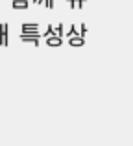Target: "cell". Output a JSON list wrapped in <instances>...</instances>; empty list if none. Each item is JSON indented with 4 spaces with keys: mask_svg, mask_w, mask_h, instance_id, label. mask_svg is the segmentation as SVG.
Returning <instances> with one entry per match:
<instances>
[{
    "mask_svg": "<svg viewBox=\"0 0 133 146\" xmlns=\"http://www.w3.org/2000/svg\"><path fill=\"white\" fill-rule=\"evenodd\" d=\"M7 43H9V26L4 22V24H0V44L7 46Z\"/></svg>",
    "mask_w": 133,
    "mask_h": 146,
    "instance_id": "cell-2",
    "label": "cell"
},
{
    "mask_svg": "<svg viewBox=\"0 0 133 146\" xmlns=\"http://www.w3.org/2000/svg\"><path fill=\"white\" fill-rule=\"evenodd\" d=\"M68 44L70 46H83L85 44V37L83 35H72V37H68Z\"/></svg>",
    "mask_w": 133,
    "mask_h": 146,
    "instance_id": "cell-5",
    "label": "cell"
},
{
    "mask_svg": "<svg viewBox=\"0 0 133 146\" xmlns=\"http://www.w3.org/2000/svg\"><path fill=\"white\" fill-rule=\"evenodd\" d=\"M44 6H46V7H50V9H52V7H54V0H44Z\"/></svg>",
    "mask_w": 133,
    "mask_h": 146,
    "instance_id": "cell-12",
    "label": "cell"
},
{
    "mask_svg": "<svg viewBox=\"0 0 133 146\" xmlns=\"http://www.w3.org/2000/svg\"><path fill=\"white\" fill-rule=\"evenodd\" d=\"M21 32L22 33H35V32H39V24L37 22H24L21 26Z\"/></svg>",
    "mask_w": 133,
    "mask_h": 146,
    "instance_id": "cell-3",
    "label": "cell"
},
{
    "mask_svg": "<svg viewBox=\"0 0 133 146\" xmlns=\"http://www.w3.org/2000/svg\"><path fill=\"white\" fill-rule=\"evenodd\" d=\"M33 2H35V4H43L44 0H33Z\"/></svg>",
    "mask_w": 133,
    "mask_h": 146,
    "instance_id": "cell-13",
    "label": "cell"
},
{
    "mask_svg": "<svg viewBox=\"0 0 133 146\" xmlns=\"http://www.w3.org/2000/svg\"><path fill=\"white\" fill-rule=\"evenodd\" d=\"M28 0H13V9H28Z\"/></svg>",
    "mask_w": 133,
    "mask_h": 146,
    "instance_id": "cell-6",
    "label": "cell"
},
{
    "mask_svg": "<svg viewBox=\"0 0 133 146\" xmlns=\"http://www.w3.org/2000/svg\"><path fill=\"white\" fill-rule=\"evenodd\" d=\"M56 28H58V30H56V35L63 37V33H65V26H63V24H59V26H56Z\"/></svg>",
    "mask_w": 133,
    "mask_h": 146,
    "instance_id": "cell-10",
    "label": "cell"
},
{
    "mask_svg": "<svg viewBox=\"0 0 133 146\" xmlns=\"http://www.w3.org/2000/svg\"><path fill=\"white\" fill-rule=\"evenodd\" d=\"M44 39H46V44H48V46H61V44H63V37L56 35V33H52V35H46Z\"/></svg>",
    "mask_w": 133,
    "mask_h": 146,
    "instance_id": "cell-4",
    "label": "cell"
},
{
    "mask_svg": "<svg viewBox=\"0 0 133 146\" xmlns=\"http://www.w3.org/2000/svg\"><path fill=\"white\" fill-rule=\"evenodd\" d=\"M63 35H65L67 39H68V37H72V35H79V30H78V26H70V28H68V32H65Z\"/></svg>",
    "mask_w": 133,
    "mask_h": 146,
    "instance_id": "cell-8",
    "label": "cell"
},
{
    "mask_svg": "<svg viewBox=\"0 0 133 146\" xmlns=\"http://www.w3.org/2000/svg\"><path fill=\"white\" fill-rule=\"evenodd\" d=\"M41 37H43V35H41L39 32H35V33H22L21 32V33H19V39H21V41H24V43H33L35 46L39 44Z\"/></svg>",
    "mask_w": 133,
    "mask_h": 146,
    "instance_id": "cell-1",
    "label": "cell"
},
{
    "mask_svg": "<svg viewBox=\"0 0 133 146\" xmlns=\"http://www.w3.org/2000/svg\"><path fill=\"white\" fill-rule=\"evenodd\" d=\"M78 30H79V35H83V37H85V33H87V26H85V24H81Z\"/></svg>",
    "mask_w": 133,
    "mask_h": 146,
    "instance_id": "cell-11",
    "label": "cell"
},
{
    "mask_svg": "<svg viewBox=\"0 0 133 146\" xmlns=\"http://www.w3.org/2000/svg\"><path fill=\"white\" fill-rule=\"evenodd\" d=\"M67 4L72 7V9H76V7H83L85 0H67Z\"/></svg>",
    "mask_w": 133,
    "mask_h": 146,
    "instance_id": "cell-7",
    "label": "cell"
},
{
    "mask_svg": "<svg viewBox=\"0 0 133 146\" xmlns=\"http://www.w3.org/2000/svg\"><path fill=\"white\" fill-rule=\"evenodd\" d=\"M52 33H56V28H54L52 24H48V28L44 30V33H41V35H43V37H46V35H52Z\"/></svg>",
    "mask_w": 133,
    "mask_h": 146,
    "instance_id": "cell-9",
    "label": "cell"
}]
</instances>
